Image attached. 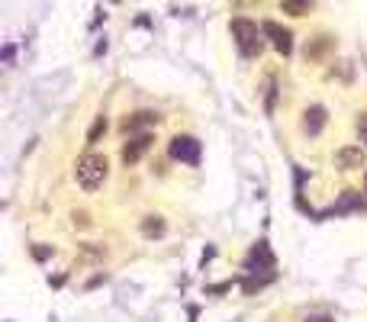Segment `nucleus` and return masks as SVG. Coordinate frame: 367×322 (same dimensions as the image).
I'll return each instance as SVG.
<instances>
[{
  "label": "nucleus",
  "mask_w": 367,
  "mask_h": 322,
  "mask_svg": "<svg viewBox=\"0 0 367 322\" xmlns=\"http://www.w3.org/2000/svg\"><path fill=\"white\" fill-rule=\"evenodd\" d=\"M106 175H110V161H106V155H100V152H87V155L77 158V168H75V177L77 184L84 187L87 193H94L104 187Z\"/></svg>",
  "instance_id": "f257e3e1"
},
{
  "label": "nucleus",
  "mask_w": 367,
  "mask_h": 322,
  "mask_svg": "<svg viewBox=\"0 0 367 322\" xmlns=\"http://www.w3.org/2000/svg\"><path fill=\"white\" fill-rule=\"evenodd\" d=\"M232 39H236L242 58H258L264 52V29H258V23L252 19H232Z\"/></svg>",
  "instance_id": "f03ea898"
},
{
  "label": "nucleus",
  "mask_w": 367,
  "mask_h": 322,
  "mask_svg": "<svg viewBox=\"0 0 367 322\" xmlns=\"http://www.w3.org/2000/svg\"><path fill=\"white\" fill-rule=\"evenodd\" d=\"M274 267H277V258L267 249V242H258V245L248 251V258H245V271H248V274H274Z\"/></svg>",
  "instance_id": "7ed1b4c3"
},
{
  "label": "nucleus",
  "mask_w": 367,
  "mask_h": 322,
  "mask_svg": "<svg viewBox=\"0 0 367 322\" xmlns=\"http://www.w3.org/2000/svg\"><path fill=\"white\" fill-rule=\"evenodd\" d=\"M168 155L184 165H200V142L194 136H174L168 142Z\"/></svg>",
  "instance_id": "20e7f679"
},
{
  "label": "nucleus",
  "mask_w": 367,
  "mask_h": 322,
  "mask_svg": "<svg viewBox=\"0 0 367 322\" xmlns=\"http://www.w3.org/2000/svg\"><path fill=\"white\" fill-rule=\"evenodd\" d=\"M151 142H155V138H151V132H139V136H132L129 142L122 145V165H126V168H129V165H139L142 155H145V152L151 148Z\"/></svg>",
  "instance_id": "39448f33"
},
{
  "label": "nucleus",
  "mask_w": 367,
  "mask_h": 322,
  "mask_svg": "<svg viewBox=\"0 0 367 322\" xmlns=\"http://www.w3.org/2000/svg\"><path fill=\"white\" fill-rule=\"evenodd\" d=\"M261 29H264V36L271 39V46L277 48V52H281L283 58L290 55V52H293V33H290V29L277 26V23H271V19H267V23H264Z\"/></svg>",
  "instance_id": "423d86ee"
},
{
  "label": "nucleus",
  "mask_w": 367,
  "mask_h": 322,
  "mask_svg": "<svg viewBox=\"0 0 367 322\" xmlns=\"http://www.w3.org/2000/svg\"><path fill=\"white\" fill-rule=\"evenodd\" d=\"M161 116L155 110H139V113H132V116H126L122 120V132H142V129H149V126H158Z\"/></svg>",
  "instance_id": "0eeeda50"
},
{
  "label": "nucleus",
  "mask_w": 367,
  "mask_h": 322,
  "mask_svg": "<svg viewBox=\"0 0 367 322\" xmlns=\"http://www.w3.org/2000/svg\"><path fill=\"white\" fill-rule=\"evenodd\" d=\"M326 123H329V113H326V107H319V103L303 113V132H306V136H319L322 129H326Z\"/></svg>",
  "instance_id": "6e6552de"
},
{
  "label": "nucleus",
  "mask_w": 367,
  "mask_h": 322,
  "mask_svg": "<svg viewBox=\"0 0 367 322\" xmlns=\"http://www.w3.org/2000/svg\"><path fill=\"white\" fill-rule=\"evenodd\" d=\"M335 161L341 171H358V168H364V152H361V145H345L335 152Z\"/></svg>",
  "instance_id": "1a4fd4ad"
},
{
  "label": "nucleus",
  "mask_w": 367,
  "mask_h": 322,
  "mask_svg": "<svg viewBox=\"0 0 367 322\" xmlns=\"http://www.w3.org/2000/svg\"><path fill=\"white\" fill-rule=\"evenodd\" d=\"M355 210H364V200H361L358 190H345L341 193V200L332 206V216H345V213H355Z\"/></svg>",
  "instance_id": "9d476101"
},
{
  "label": "nucleus",
  "mask_w": 367,
  "mask_h": 322,
  "mask_svg": "<svg viewBox=\"0 0 367 322\" xmlns=\"http://www.w3.org/2000/svg\"><path fill=\"white\" fill-rule=\"evenodd\" d=\"M316 7V0H281V10L287 17H306Z\"/></svg>",
  "instance_id": "9b49d317"
},
{
  "label": "nucleus",
  "mask_w": 367,
  "mask_h": 322,
  "mask_svg": "<svg viewBox=\"0 0 367 322\" xmlns=\"http://www.w3.org/2000/svg\"><path fill=\"white\" fill-rule=\"evenodd\" d=\"M142 235L145 239H161L164 235V220L161 216H145L142 220Z\"/></svg>",
  "instance_id": "f8f14e48"
},
{
  "label": "nucleus",
  "mask_w": 367,
  "mask_h": 322,
  "mask_svg": "<svg viewBox=\"0 0 367 322\" xmlns=\"http://www.w3.org/2000/svg\"><path fill=\"white\" fill-rule=\"evenodd\" d=\"M332 46H335V39H332V36H316V42H310V46H306V58H312V62H316V58H322Z\"/></svg>",
  "instance_id": "ddd939ff"
},
{
  "label": "nucleus",
  "mask_w": 367,
  "mask_h": 322,
  "mask_svg": "<svg viewBox=\"0 0 367 322\" xmlns=\"http://www.w3.org/2000/svg\"><path fill=\"white\" fill-rule=\"evenodd\" d=\"M104 132H106V116H97L94 126H91V132H87V145H97Z\"/></svg>",
  "instance_id": "4468645a"
},
{
  "label": "nucleus",
  "mask_w": 367,
  "mask_h": 322,
  "mask_svg": "<svg viewBox=\"0 0 367 322\" xmlns=\"http://www.w3.org/2000/svg\"><path fill=\"white\" fill-rule=\"evenodd\" d=\"M274 103H277V84H267V100H264V107H267V113H274Z\"/></svg>",
  "instance_id": "2eb2a0df"
},
{
  "label": "nucleus",
  "mask_w": 367,
  "mask_h": 322,
  "mask_svg": "<svg viewBox=\"0 0 367 322\" xmlns=\"http://www.w3.org/2000/svg\"><path fill=\"white\" fill-rule=\"evenodd\" d=\"M355 129H358L361 142H364V145H367V113H361V116H358V123H355Z\"/></svg>",
  "instance_id": "dca6fc26"
},
{
  "label": "nucleus",
  "mask_w": 367,
  "mask_h": 322,
  "mask_svg": "<svg viewBox=\"0 0 367 322\" xmlns=\"http://www.w3.org/2000/svg\"><path fill=\"white\" fill-rule=\"evenodd\" d=\"M48 255H52V249H48V245H36V249H32V258H36V261H46Z\"/></svg>",
  "instance_id": "f3484780"
},
{
  "label": "nucleus",
  "mask_w": 367,
  "mask_h": 322,
  "mask_svg": "<svg viewBox=\"0 0 367 322\" xmlns=\"http://www.w3.org/2000/svg\"><path fill=\"white\" fill-rule=\"evenodd\" d=\"M75 226H87V213H75Z\"/></svg>",
  "instance_id": "a211bd4d"
},
{
  "label": "nucleus",
  "mask_w": 367,
  "mask_h": 322,
  "mask_svg": "<svg viewBox=\"0 0 367 322\" xmlns=\"http://www.w3.org/2000/svg\"><path fill=\"white\" fill-rule=\"evenodd\" d=\"M306 322H335V319H332V316H310Z\"/></svg>",
  "instance_id": "6ab92c4d"
},
{
  "label": "nucleus",
  "mask_w": 367,
  "mask_h": 322,
  "mask_svg": "<svg viewBox=\"0 0 367 322\" xmlns=\"http://www.w3.org/2000/svg\"><path fill=\"white\" fill-rule=\"evenodd\" d=\"M3 62H7V64L13 62V46H7V48H3Z\"/></svg>",
  "instance_id": "aec40b11"
},
{
  "label": "nucleus",
  "mask_w": 367,
  "mask_h": 322,
  "mask_svg": "<svg viewBox=\"0 0 367 322\" xmlns=\"http://www.w3.org/2000/svg\"><path fill=\"white\" fill-rule=\"evenodd\" d=\"M364 190H367V171H364Z\"/></svg>",
  "instance_id": "412c9836"
}]
</instances>
